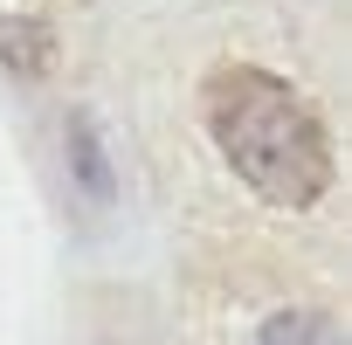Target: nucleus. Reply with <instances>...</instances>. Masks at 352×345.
Wrapping results in <instances>:
<instances>
[{"label":"nucleus","mask_w":352,"mask_h":345,"mask_svg":"<svg viewBox=\"0 0 352 345\" xmlns=\"http://www.w3.org/2000/svg\"><path fill=\"white\" fill-rule=\"evenodd\" d=\"M256 345H345V338H338V324L318 318V311H283V318H270V324L256 331Z\"/></svg>","instance_id":"f03ea898"},{"label":"nucleus","mask_w":352,"mask_h":345,"mask_svg":"<svg viewBox=\"0 0 352 345\" xmlns=\"http://www.w3.org/2000/svg\"><path fill=\"white\" fill-rule=\"evenodd\" d=\"M201 118L221 145V159L263 194L270 208H311L331 187V138L324 118L256 63H221L201 90Z\"/></svg>","instance_id":"f257e3e1"}]
</instances>
